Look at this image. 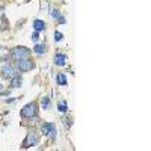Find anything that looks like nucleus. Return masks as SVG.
Listing matches in <instances>:
<instances>
[{
    "mask_svg": "<svg viewBox=\"0 0 151 151\" xmlns=\"http://www.w3.org/2000/svg\"><path fill=\"white\" fill-rule=\"evenodd\" d=\"M29 55H30V50H29L27 47L18 46V47H14V48L11 50V58L15 59V60L26 59V58H29Z\"/></svg>",
    "mask_w": 151,
    "mask_h": 151,
    "instance_id": "nucleus-1",
    "label": "nucleus"
},
{
    "mask_svg": "<svg viewBox=\"0 0 151 151\" xmlns=\"http://www.w3.org/2000/svg\"><path fill=\"white\" fill-rule=\"evenodd\" d=\"M37 112H38V104L35 101H32L29 104H26L24 107L21 109L20 113H21L23 118H35V117H37Z\"/></svg>",
    "mask_w": 151,
    "mask_h": 151,
    "instance_id": "nucleus-2",
    "label": "nucleus"
},
{
    "mask_svg": "<svg viewBox=\"0 0 151 151\" xmlns=\"http://www.w3.org/2000/svg\"><path fill=\"white\" fill-rule=\"evenodd\" d=\"M18 73H20V70L17 67H14V65H11V64H5V67L2 68L3 79H12L15 76H18Z\"/></svg>",
    "mask_w": 151,
    "mask_h": 151,
    "instance_id": "nucleus-3",
    "label": "nucleus"
},
{
    "mask_svg": "<svg viewBox=\"0 0 151 151\" xmlns=\"http://www.w3.org/2000/svg\"><path fill=\"white\" fill-rule=\"evenodd\" d=\"M39 142V138H38V133L37 131H29L27 133V138L23 142V148H30V147H35L38 145Z\"/></svg>",
    "mask_w": 151,
    "mask_h": 151,
    "instance_id": "nucleus-4",
    "label": "nucleus"
},
{
    "mask_svg": "<svg viewBox=\"0 0 151 151\" xmlns=\"http://www.w3.org/2000/svg\"><path fill=\"white\" fill-rule=\"evenodd\" d=\"M41 131H42L44 136H50L51 139L56 138V126H55L53 122H46V124H42Z\"/></svg>",
    "mask_w": 151,
    "mask_h": 151,
    "instance_id": "nucleus-5",
    "label": "nucleus"
},
{
    "mask_svg": "<svg viewBox=\"0 0 151 151\" xmlns=\"http://www.w3.org/2000/svg\"><path fill=\"white\" fill-rule=\"evenodd\" d=\"M17 68H18L20 71H30V70L35 68V62L32 59H29V58L17 60Z\"/></svg>",
    "mask_w": 151,
    "mask_h": 151,
    "instance_id": "nucleus-6",
    "label": "nucleus"
},
{
    "mask_svg": "<svg viewBox=\"0 0 151 151\" xmlns=\"http://www.w3.org/2000/svg\"><path fill=\"white\" fill-rule=\"evenodd\" d=\"M55 64L58 67H64L67 64V55H64V53H56L55 55Z\"/></svg>",
    "mask_w": 151,
    "mask_h": 151,
    "instance_id": "nucleus-7",
    "label": "nucleus"
},
{
    "mask_svg": "<svg viewBox=\"0 0 151 151\" xmlns=\"http://www.w3.org/2000/svg\"><path fill=\"white\" fill-rule=\"evenodd\" d=\"M21 83H23V79H21V76H20V74L11 79V88H12V89H14V88H20V86H21Z\"/></svg>",
    "mask_w": 151,
    "mask_h": 151,
    "instance_id": "nucleus-8",
    "label": "nucleus"
},
{
    "mask_svg": "<svg viewBox=\"0 0 151 151\" xmlns=\"http://www.w3.org/2000/svg\"><path fill=\"white\" fill-rule=\"evenodd\" d=\"M33 29L37 32H41V30H46V23L42 20H35L33 21Z\"/></svg>",
    "mask_w": 151,
    "mask_h": 151,
    "instance_id": "nucleus-9",
    "label": "nucleus"
},
{
    "mask_svg": "<svg viewBox=\"0 0 151 151\" xmlns=\"http://www.w3.org/2000/svg\"><path fill=\"white\" fill-rule=\"evenodd\" d=\"M56 80H58V85L65 86V85H67V76H65L64 73H59L58 77H56Z\"/></svg>",
    "mask_w": 151,
    "mask_h": 151,
    "instance_id": "nucleus-10",
    "label": "nucleus"
},
{
    "mask_svg": "<svg viewBox=\"0 0 151 151\" xmlns=\"http://www.w3.org/2000/svg\"><path fill=\"white\" fill-rule=\"evenodd\" d=\"M33 51L37 53V55H42V53H46V46H42V44H37V46L33 47Z\"/></svg>",
    "mask_w": 151,
    "mask_h": 151,
    "instance_id": "nucleus-11",
    "label": "nucleus"
},
{
    "mask_svg": "<svg viewBox=\"0 0 151 151\" xmlns=\"http://www.w3.org/2000/svg\"><path fill=\"white\" fill-rule=\"evenodd\" d=\"M41 106H42V109H50V100H48V97H42L41 98Z\"/></svg>",
    "mask_w": 151,
    "mask_h": 151,
    "instance_id": "nucleus-12",
    "label": "nucleus"
},
{
    "mask_svg": "<svg viewBox=\"0 0 151 151\" xmlns=\"http://www.w3.org/2000/svg\"><path fill=\"white\" fill-rule=\"evenodd\" d=\"M58 109H59V112H60V113H65V112H67V109H68L67 101H59V104H58Z\"/></svg>",
    "mask_w": 151,
    "mask_h": 151,
    "instance_id": "nucleus-13",
    "label": "nucleus"
},
{
    "mask_svg": "<svg viewBox=\"0 0 151 151\" xmlns=\"http://www.w3.org/2000/svg\"><path fill=\"white\" fill-rule=\"evenodd\" d=\"M59 17H60V12H59V9H51V18L58 20Z\"/></svg>",
    "mask_w": 151,
    "mask_h": 151,
    "instance_id": "nucleus-14",
    "label": "nucleus"
},
{
    "mask_svg": "<svg viewBox=\"0 0 151 151\" xmlns=\"http://www.w3.org/2000/svg\"><path fill=\"white\" fill-rule=\"evenodd\" d=\"M38 38H39V33H38L37 30H35V32L32 33V41H35V42H37V41H38Z\"/></svg>",
    "mask_w": 151,
    "mask_h": 151,
    "instance_id": "nucleus-15",
    "label": "nucleus"
},
{
    "mask_svg": "<svg viewBox=\"0 0 151 151\" xmlns=\"http://www.w3.org/2000/svg\"><path fill=\"white\" fill-rule=\"evenodd\" d=\"M60 39H62V33L56 30V32H55V41H60Z\"/></svg>",
    "mask_w": 151,
    "mask_h": 151,
    "instance_id": "nucleus-16",
    "label": "nucleus"
},
{
    "mask_svg": "<svg viewBox=\"0 0 151 151\" xmlns=\"http://www.w3.org/2000/svg\"><path fill=\"white\" fill-rule=\"evenodd\" d=\"M64 121H65V127H68V126L71 127V124H73V121H71V118H65Z\"/></svg>",
    "mask_w": 151,
    "mask_h": 151,
    "instance_id": "nucleus-17",
    "label": "nucleus"
},
{
    "mask_svg": "<svg viewBox=\"0 0 151 151\" xmlns=\"http://www.w3.org/2000/svg\"><path fill=\"white\" fill-rule=\"evenodd\" d=\"M58 21H59L60 24H65V18H64V17H59V18H58Z\"/></svg>",
    "mask_w": 151,
    "mask_h": 151,
    "instance_id": "nucleus-18",
    "label": "nucleus"
}]
</instances>
